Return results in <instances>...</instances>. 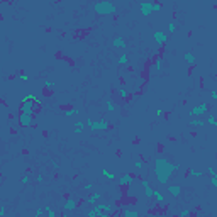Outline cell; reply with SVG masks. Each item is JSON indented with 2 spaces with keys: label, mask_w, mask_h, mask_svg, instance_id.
Wrapping results in <instances>:
<instances>
[{
  "label": "cell",
  "mask_w": 217,
  "mask_h": 217,
  "mask_svg": "<svg viewBox=\"0 0 217 217\" xmlns=\"http://www.w3.org/2000/svg\"><path fill=\"white\" fill-rule=\"evenodd\" d=\"M136 168H138V170H141V168H142V161H141V159L136 161Z\"/></svg>",
  "instance_id": "42"
},
{
  "label": "cell",
  "mask_w": 217,
  "mask_h": 217,
  "mask_svg": "<svg viewBox=\"0 0 217 217\" xmlns=\"http://www.w3.org/2000/svg\"><path fill=\"white\" fill-rule=\"evenodd\" d=\"M205 122L209 124V126H217V119H215V115H214V114H209V115H207V119H205Z\"/></svg>",
  "instance_id": "26"
},
{
  "label": "cell",
  "mask_w": 217,
  "mask_h": 217,
  "mask_svg": "<svg viewBox=\"0 0 217 217\" xmlns=\"http://www.w3.org/2000/svg\"><path fill=\"white\" fill-rule=\"evenodd\" d=\"M207 173H209L210 177H214V175H217V173H215V170H214V166H209V168H207Z\"/></svg>",
  "instance_id": "39"
},
{
  "label": "cell",
  "mask_w": 217,
  "mask_h": 217,
  "mask_svg": "<svg viewBox=\"0 0 217 217\" xmlns=\"http://www.w3.org/2000/svg\"><path fill=\"white\" fill-rule=\"evenodd\" d=\"M85 214H87L88 217H99L100 214H102V209H100L99 205H93V207H92V209H88V210H87V212H85Z\"/></svg>",
  "instance_id": "18"
},
{
  "label": "cell",
  "mask_w": 217,
  "mask_h": 217,
  "mask_svg": "<svg viewBox=\"0 0 217 217\" xmlns=\"http://www.w3.org/2000/svg\"><path fill=\"white\" fill-rule=\"evenodd\" d=\"M100 175H102L103 178H107V180H114L115 175L112 173V171H109L107 168H100Z\"/></svg>",
  "instance_id": "21"
},
{
  "label": "cell",
  "mask_w": 217,
  "mask_h": 217,
  "mask_svg": "<svg viewBox=\"0 0 217 217\" xmlns=\"http://www.w3.org/2000/svg\"><path fill=\"white\" fill-rule=\"evenodd\" d=\"M161 4H158V2H154V4H153V10L154 12H159V10H161Z\"/></svg>",
  "instance_id": "34"
},
{
  "label": "cell",
  "mask_w": 217,
  "mask_h": 217,
  "mask_svg": "<svg viewBox=\"0 0 217 217\" xmlns=\"http://www.w3.org/2000/svg\"><path fill=\"white\" fill-rule=\"evenodd\" d=\"M163 65H165V59H163V58H158L151 71H153V73H158V71H161V70H163Z\"/></svg>",
  "instance_id": "19"
},
{
  "label": "cell",
  "mask_w": 217,
  "mask_h": 217,
  "mask_svg": "<svg viewBox=\"0 0 217 217\" xmlns=\"http://www.w3.org/2000/svg\"><path fill=\"white\" fill-rule=\"evenodd\" d=\"M117 63L122 65V66H127V65H129V58H127V54H119L117 56Z\"/></svg>",
  "instance_id": "23"
},
{
  "label": "cell",
  "mask_w": 217,
  "mask_h": 217,
  "mask_svg": "<svg viewBox=\"0 0 217 217\" xmlns=\"http://www.w3.org/2000/svg\"><path fill=\"white\" fill-rule=\"evenodd\" d=\"M207 112H209V103L202 102L190 110V117H204V114H207Z\"/></svg>",
  "instance_id": "5"
},
{
  "label": "cell",
  "mask_w": 217,
  "mask_h": 217,
  "mask_svg": "<svg viewBox=\"0 0 217 217\" xmlns=\"http://www.w3.org/2000/svg\"><path fill=\"white\" fill-rule=\"evenodd\" d=\"M210 185H212V187H215V188H217V175L210 177Z\"/></svg>",
  "instance_id": "36"
},
{
  "label": "cell",
  "mask_w": 217,
  "mask_h": 217,
  "mask_svg": "<svg viewBox=\"0 0 217 217\" xmlns=\"http://www.w3.org/2000/svg\"><path fill=\"white\" fill-rule=\"evenodd\" d=\"M153 39L156 41V46H158V47H163L166 44V41H168V32H165V31H154L153 32Z\"/></svg>",
  "instance_id": "7"
},
{
  "label": "cell",
  "mask_w": 217,
  "mask_h": 217,
  "mask_svg": "<svg viewBox=\"0 0 217 217\" xmlns=\"http://www.w3.org/2000/svg\"><path fill=\"white\" fill-rule=\"evenodd\" d=\"M20 183H22V185H27V183H29V177H22V178H20Z\"/></svg>",
  "instance_id": "41"
},
{
  "label": "cell",
  "mask_w": 217,
  "mask_h": 217,
  "mask_svg": "<svg viewBox=\"0 0 217 217\" xmlns=\"http://www.w3.org/2000/svg\"><path fill=\"white\" fill-rule=\"evenodd\" d=\"M100 200H102V194H100V192H93V194H90L87 198H85V204L95 205V202H100Z\"/></svg>",
  "instance_id": "12"
},
{
  "label": "cell",
  "mask_w": 217,
  "mask_h": 217,
  "mask_svg": "<svg viewBox=\"0 0 217 217\" xmlns=\"http://www.w3.org/2000/svg\"><path fill=\"white\" fill-rule=\"evenodd\" d=\"M183 59H185V63L190 65V66H194V65L197 63V58H195V54H194V53H190V51L183 54Z\"/></svg>",
  "instance_id": "17"
},
{
  "label": "cell",
  "mask_w": 217,
  "mask_h": 217,
  "mask_svg": "<svg viewBox=\"0 0 217 217\" xmlns=\"http://www.w3.org/2000/svg\"><path fill=\"white\" fill-rule=\"evenodd\" d=\"M76 209H78V200H75L73 197H68L66 202L63 204V210L65 212H73Z\"/></svg>",
  "instance_id": "10"
},
{
  "label": "cell",
  "mask_w": 217,
  "mask_h": 217,
  "mask_svg": "<svg viewBox=\"0 0 217 217\" xmlns=\"http://www.w3.org/2000/svg\"><path fill=\"white\" fill-rule=\"evenodd\" d=\"M210 99L217 100V90H210Z\"/></svg>",
  "instance_id": "40"
},
{
  "label": "cell",
  "mask_w": 217,
  "mask_h": 217,
  "mask_svg": "<svg viewBox=\"0 0 217 217\" xmlns=\"http://www.w3.org/2000/svg\"><path fill=\"white\" fill-rule=\"evenodd\" d=\"M105 107H107V110H109V112H114L115 110V103L112 102L110 99H105Z\"/></svg>",
  "instance_id": "28"
},
{
  "label": "cell",
  "mask_w": 217,
  "mask_h": 217,
  "mask_svg": "<svg viewBox=\"0 0 217 217\" xmlns=\"http://www.w3.org/2000/svg\"><path fill=\"white\" fill-rule=\"evenodd\" d=\"M93 10L99 14V16H112V14H117V7L112 0H99L93 4Z\"/></svg>",
  "instance_id": "2"
},
{
  "label": "cell",
  "mask_w": 217,
  "mask_h": 217,
  "mask_svg": "<svg viewBox=\"0 0 217 217\" xmlns=\"http://www.w3.org/2000/svg\"><path fill=\"white\" fill-rule=\"evenodd\" d=\"M119 95H121L122 99H126V97H129V92H127L126 87H119Z\"/></svg>",
  "instance_id": "31"
},
{
  "label": "cell",
  "mask_w": 217,
  "mask_h": 217,
  "mask_svg": "<svg viewBox=\"0 0 217 217\" xmlns=\"http://www.w3.org/2000/svg\"><path fill=\"white\" fill-rule=\"evenodd\" d=\"M87 127L92 131V132H102V131H107L109 129V122L100 119V121H93V119H87Z\"/></svg>",
  "instance_id": "4"
},
{
  "label": "cell",
  "mask_w": 217,
  "mask_h": 217,
  "mask_svg": "<svg viewBox=\"0 0 217 217\" xmlns=\"http://www.w3.org/2000/svg\"><path fill=\"white\" fill-rule=\"evenodd\" d=\"M44 210H46V215L47 217H54L56 215V212L53 210V207L49 205V204H46V205H44Z\"/></svg>",
  "instance_id": "29"
},
{
  "label": "cell",
  "mask_w": 217,
  "mask_h": 217,
  "mask_svg": "<svg viewBox=\"0 0 217 217\" xmlns=\"http://www.w3.org/2000/svg\"><path fill=\"white\" fill-rule=\"evenodd\" d=\"M132 180H134V177L131 173H124V175H121V177L117 178V183L121 187H127L129 183H132Z\"/></svg>",
  "instance_id": "11"
},
{
  "label": "cell",
  "mask_w": 217,
  "mask_h": 217,
  "mask_svg": "<svg viewBox=\"0 0 217 217\" xmlns=\"http://www.w3.org/2000/svg\"><path fill=\"white\" fill-rule=\"evenodd\" d=\"M187 175H188V177H194V178H198V177H204V171H198V170L190 168V170L187 171Z\"/></svg>",
  "instance_id": "24"
},
{
  "label": "cell",
  "mask_w": 217,
  "mask_h": 217,
  "mask_svg": "<svg viewBox=\"0 0 217 217\" xmlns=\"http://www.w3.org/2000/svg\"><path fill=\"white\" fill-rule=\"evenodd\" d=\"M5 214H7V207L0 205V217H5Z\"/></svg>",
  "instance_id": "37"
},
{
  "label": "cell",
  "mask_w": 217,
  "mask_h": 217,
  "mask_svg": "<svg viewBox=\"0 0 217 217\" xmlns=\"http://www.w3.org/2000/svg\"><path fill=\"white\" fill-rule=\"evenodd\" d=\"M154 200L158 202V204H163V202H165V197H163L161 190H154Z\"/></svg>",
  "instance_id": "25"
},
{
  "label": "cell",
  "mask_w": 217,
  "mask_h": 217,
  "mask_svg": "<svg viewBox=\"0 0 217 217\" xmlns=\"http://www.w3.org/2000/svg\"><path fill=\"white\" fill-rule=\"evenodd\" d=\"M92 188H93V183H85L83 185V190H87V192H90Z\"/></svg>",
  "instance_id": "38"
},
{
  "label": "cell",
  "mask_w": 217,
  "mask_h": 217,
  "mask_svg": "<svg viewBox=\"0 0 217 217\" xmlns=\"http://www.w3.org/2000/svg\"><path fill=\"white\" fill-rule=\"evenodd\" d=\"M121 212H122V215H124V217H138V215H139V212H138V210H129V209H122V210H121Z\"/></svg>",
  "instance_id": "22"
},
{
  "label": "cell",
  "mask_w": 217,
  "mask_h": 217,
  "mask_svg": "<svg viewBox=\"0 0 217 217\" xmlns=\"http://www.w3.org/2000/svg\"><path fill=\"white\" fill-rule=\"evenodd\" d=\"M37 109H39V103L34 97H27L24 99L22 103H20V112H29V114H37Z\"/></svg>",
  "instance_id": "3"
},
{
  "label": "cell",
  "mask_w": 217,
  "mask_h": 217,
  "mask_svg": "<svg viewBox=\"0 0 217 217\" xmlns=\"http://www.w3.org/2000/svg\"><path fill=\"white\" fill-rule=\"evenodd\" d=\"M141 185H142V190H144V197H146L148 200H153L154 198V188L149 185V182H148L146 178H142Z\"/></svg>",
  "instance_id": "9"
},
{
  "label": "cell",
  "mask_w": 217,
  "mask_h": 217,
  "mask_svg": "<svg viewBox=\"0 0 217 217\" xmlns=\"http://www.w3.org/2000/svg\"><path fill=\"white\" fill-rule=\"evenodd\" d=\"M166 190H168V194L171 195V197H180L182 195V187L180 185H168L166 187Z\"/></svg>",
  "instance_id": "15"
},
{
  "label": "cell",
  "mask_w": 217,
  "mask_h": 217,
  "mask_svg": "<svg viewBox=\"0 0 217 217\" xmlns=\"http://www.w3.org/2000/svg\"><path fill=\"white\" fill-rule=\"evenodd\" d=\"M97 205H99L103 212H107V214H115L119 210V207L115 205V204H97Z\"/></svg>",
  "instance_id": "14"
},
{
  "label": "cell",
  "mask_w": 217,
  "mask_h": 217,
  "mask_svg": "<svg viewBox=\"0 0 217 217\" xmlns=\"http://www.w3.org/2000/svg\"><path fill=\"white\" fill-rule=\"evenodd\" d=\"M154 115H156V117H159V115H161V109H156V110H154Z\"/></svg>",
  "instance_id": "43"
},
{
  "label": "cell",
  "mask_w": 217,
  "mask_h": 217,
  "mask_svg": "<svg viewBox=\"0 0 217 217\" xmlns=\"http://www.w3.org/2000/svg\"><path fill=\"white\" fill-rule=\"evenodd\" d=\"M188 124L192 127H202L204 124H207V122H205V119H204V117H190Z\"/></svg>",
  "instance_id": "16"
},
{
  "label": "cell",
  "mask_w": 217,
  "mask_h": 217,
  "mask_svg": "<svg viewBox=\"0 0 217 217\" xmlns=\"http://www.w3.org/2000/svg\"><path fill=\"white\" fill-rule=\"evenodd\" d=\"M139 12H141V16L148 17L149 14H153V2L151 0H141L139 2Z\"/></svg>",
  "instance_id": "6"
},
{
  "label": "cell",
  "mask_w": 217,
  "mask_h": 217,
  "mask_svg": "<svg viewBox=\"0 0 217 217\" xmlns=\"http://www.w3.org/2000/svg\"><path fill=\"white\" fill-rule=\"evenodd\" d=\"M44 214H46V210H44V209H36L34 210V215L36 217H43Z\"/></svg>",
  "instance_id": "33"
},
{
  "label": "cell",
  "mask_w": 217,
  "mask_h": 217,
  "mask_svg": "<svg viewBox=\"0 0 217 217\" xmlns=\"http://www.w3.org/2000/svg\"><path fill=\"white\" fill-rule=\"evenodd\" d=\"M87 127V122H75V127H73V132L75 134H82Z\"/></svg>",
  "instance_id": "20"
},
{
  "label": "cell",
  "mask_w": 217,
  "mask_h": 217,
  "mask_svg": "<svg viewBox=\"0 0 217 217\" xmlns=\"http://www.w3.org/2000/svg\"><path fill=\"white\" fill-rule=\"evenodd\" d=\"M175 31H177V24H175L173 20H170L168 26H166V32H168V34H173Z\"/></svg>",
  "instance_id": "27"
},
{
  "label": "cell",
  "mask_w": 217,
  "mask_h": 217,
  "mask_svg": "<svg viewBox=\"0 0 217 217\" xmlns=\"http://www.w3.org/2000/svg\"><path fill=\"white\" fill-rule=\"evenodd\" d=\"M80 109H70V110H65V115L66 117H75V115H78Z\"/></svg>",
  "instance_id": "30"
},
{
  "label": "cell",
  "mask_w": 217,
  "mask_h": 217,
  "mask_svg": "<svg viewBox=\"0 0 217 217\" xmlns=\"http://www.w3.org/2000/svg\"><path fill=\"white\" fill-rule=\"evenodd\" d=\"M127 44H126V39H124L122 36H115L114 39H112V47L115 49H124Z\"/></svg>",
  "instance_id": "13"
},
{
  "label": "cell",
  "mask_w": 217,
  "mask_h": 217,
  "mask_svg": "<svg viewBox=\"0 0 217 217\" xmlns=\"http://www.w3.org/2000/svg\"><path fill=\"white\" fill-rule=\"evenodd\" d=\"M153 170H154L156 182H158L159 185H168L173 171L180 170V165H178V163H171L170 159L165 158V156H158V158H154V168Z\"/></svg>",
  "instance_id": "1"
},
{
  "label": "cell",
  "mask_w": 217,
  "mask_h": 217,
  "mask_svg": "<svg viewBox=\"0 0 217 217\" xmlns=\"http://www.w3.org/2000/svg\"><path fill=\"white\" fill-rule=\"evenodd\" d=\"M178 215H182V217H185V215H190V210L188 209H182L180 212H178Z\"/></svg>",
  "instance_id": "35"
},
{
  "label": "cell",
  "mask_w": 217,
  "mask_h": 217,
  "mask_svg": "<svg viewBox=\"0 0 217 217\" xmlns=\"http://www.w3.org/2000/svg\"><path fill=\"white\" fill-rule=\"evenodd\" d=\"M44 88H46V90H54V82H49V80L44 82Z\"/></svg>",
  "instance_id": "32"
},
{
  "label": "cell",
  "mask_w": 217,
  "mask_h": 217,
  "mask_svg": "<svg viewBox=\"0 0 217 217\" xmlns=\"http://www.w3.org/2000/svg\"><path fill=\"white\" fill-rule=\"evenodd\" d=\"M34 122V114H29V112H20L19 115V124L22 127H31Z\"/></svg>",
  "instance_id": "8"
}]
</instances>
